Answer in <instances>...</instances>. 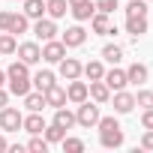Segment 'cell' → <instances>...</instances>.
<instances>
[{
    "instance_id": "obj_18",
    "label": "cell",
    "mask_w": 153,
    "mask_h": 153,
    "mask_svg": "<svg viewBox=\"0 0 153 153\" xmlns=\"http://www.w3.org/2000/svg\"><path fill=\"white\" fill-rule=\"evenodd\" d=\"M45 105H51V108H60V105H66V87H48L45 90Z\"/></svg>"
},
{
    "instance_id": "obj_23",
    "label": "cell",
    "mask_w": 153,
    "mask_h": 153,
    "mask_svg": "<svg viewBox=\"0 0 153 153\" xmlns=\"http://www.w3.org/2000/svg\"><path fill=\"white\" fill-rule=\"evenodd\" d=\"M81 72L87 75L90 81H99L102 75H105V66H102V60H87V63L81 66Z\"/></svg>"
},
{
    "instance_id": "obj_35",
    "label": "cell",
    "mask_w": 153,
    "mask_h": 153,
    "mask_svg": "<svg viewBox=\"0 0 153 153\" xmlns=\"http://www.w3.org/2000/svg\"><path fill=\"white\" fill-rule=\"evenodd\" d=\"M141 147H144V150H153V129H147V132L141 135Z\"/></svg>"
},
{
    "instance_id": "obj_40",
    "label": "cell",
    "mask_w": 153,
    "mask_h": 153,
    "mask_svg": "<svg viewBox=\"0 0 153 153\" xmlns=\"http://www.w3.org/2000/svg\"><path fill=\"white\" fill-rule=\"evenodd\" d=\"M66 3H69V6H78V3H84V0H66Z\"/></svg>"
},
{
    "instance_id": "obj_11",
    "label": "cell",
    "mask_w": 153,
    "mask_h": 153,
    "mask_svg": "<svg viewBox=\"0 0 153 153\" xmlns=\"http://www.w3.org/2000/svg\"><path fill=\"white\" fill-rule=\"evenodd\" d=\"M102 81L108 84V90H123L126 84H129V78H126V69H108L105 75H102Z\"/></svg>"
},
{
    "instance_id": "obj_27",
    "label": "cell",
    "mask_w": 153,
    "mask_h": 153,
    "mask_svg": "<svg viewBox=\"0 0 153 153\" xmlns=\"http://www.w3.org/2000/svg\"><path fill=\"white\" fill-rule=\"evenodd\" d=\"M63 138H66V129H63V126H57V123L45 126V141H48V144H60Z\"/></svg>"
},
{
    "instance_id": "obj_31",
    "label": "cell",
    "mask_w": 153,
    "mask_h": 153,
    "mask_svg": "<svg viewBox=\"0 0 153 153\" xmlns=\"http://www.w3.org/2000/svg\"><path fill=\"white\" fill-rule=\"evenodd\" d=\"M27 150H30V153H45V150H48V141L39 138V135H33V138L27 141Z\"/></svg>"
},
{
    "instance_id": "obj_4",
    "label": "cell",
    "mask_w": 153,
    "mask_h": 153,
    "mask_svg": "<svg viewBox=\"0 0 153 153\" xmlns=\"http://www.w3.org/2000/svg\"><path fill=\"white\" fill-rule=\"evenodd\" d=\"M66 48H81L84 42H87V30L81 27V24H72V27H66L63 30V39H60Z\"/></svg>"
},
{
    "instance_id": "obj_37",
    "label": "cell",
    "mask_w": 153,
    "mask_h": 153,
    "mask_svg": "<svg viewBox=\"0 0 153 153\" xmlns=\"http://www.w3.org/2000/svg\"><path fill=\"white\" fill-rule=\"evenodd\" d=\"M6 102H9V93H6V90H3V87H0V108H3V105H6Z\"/></svg>"
},
{
    "instance_id": "obj_26",
    "label": "cell",
    "mask_w": 153,
    "mask_h": 153,
    "mask_svg": "<svg viewBox=\"0 0 153 153\" xmlns=\"http://www.w3.org/2000/svg\"><path fill=\"white\" fill-rule=\"evenodd\" d=\"M24 105H27V111H42L45 108V93H27L24 96Z\"/></svg>"
},
{
    "instance_id": "obj_32",
    "label": "cell",
    "mask_w": 153,
    "mask_h": 153,
    "mask_svg": "<svg viewBox=\"0 0 153 153\" xmlns=\"http://www.w3.org/2000/svg\"><path fill=\"white\" fill-rule=\"evenodd\" d=\"M135 105H141V108H153V90H138Z\"/></svg>"
},
{
    "instance_id": "obj_24",
    "label": "cell",
    "mask_w": 153,
    "mask_h": 153,
    "mask_svg": "<svg viewBox=\"0 0 153 153\" xmlns=\"http://www.w3.org/2000/svg\"><path fill=\"white\" fill-rule=\"evenodd\" d=\"M27 27H30V18L24 15V12H12V21H9V33H27Z\"/></svg>"
},
{
    "instance_id": "obj_2",
    "label": "cell",
    "mask_w": 153,
    "mask_h": 153,
    "mask_svg": "<svg viewBox=\"0 0 153 153\" xmlns=\"http://www.w3.org/2000/svg\"><path fill=\"white\" fill-rule=\"evenodd\" d=\"M99 105L96 102H90V99H84V102H78V111H75V123L78 126H84V129H90V126H96L99 123Z\"/></svg>"
},
{
    "instance_id": "obj_36",
    "label": "cell",
    "mask_w": 153,
    "mask_h": 153,
    "mask_svg": "<svg viewBox=\"0 0 153 153\" xmlns=\"http://www.w3.org/2000/svg\"><path fill=\"white\" fill-rule=\"evenodd\" d=\"M9 21H12V12H0V30H9Z\"/></svg>"
},
{
    "instance_id": "obj_39",
    "label": "cell",
    "mask_w": 153,
    "mask_h": 153,
    "mask_svg": "<svg viewBox=\"0 0 153 153\" xmlns=\"http://www.w3.org/2000/svg\"><path fill=\"white\" fill-rule=\"evenodd\" d=\"M3 84H6V72L0 69V87H3Z\"/></svg>"
},
{
    "instance_id": "obj_14",
    "label": "cell",
    "mask_w": 153,
    "mask_h": 153,
    "mask_svg": "<svg viewBox=\"0 0 153 153\" xmlns=\"http://www.w3.org/2000/svg\"><path fill=\"white\" fill-rule=\"evenodd\" d=\"M21 129H27L30 135H42V132H45V120H42V111H30V114L21 120Z\"/></svg>"
},
{
    "instance_id": "obj_8",
    "label": "cell",
    "mask_w": 153,
    "mask_h": 153,
    "mask_svg": "<svg viewBox=\"0 0 153 153\" xmlns=\"http://www.w3.org/2000/svg\"><path fill=\"white\" fill-rule=\"evenodd\" d=\"M15 51H18V60H24L27 66H33V63H39V60H42V48H39L36 42H21Z\"/></svg>"
},
{
    "instance_id": "obj_29",
    "label": "cell",
    "mask_w": 153,
    "mask_h": 153,
    "mask_svg": "<svg viewBox=\"0 0 153 153\" xmlns=\"http://www.w3.org/2000/svg\"><path fill=\"white\" fill-rule=\"evenodd\" d=\"M129 15H147V0H129L126 3V18Z\"/></svg>"
},
{
    "instance_id": "obj_9",
    "label": "cell",
    "mask_w": 153,
    "mask_h": 153,
    "mask_svg": "<svg viewBox=\"0 0 153 153\" xmlns=\"http://www.w3.org/2000/svg\"><path fill=\"white\" fill-rule=\"evenodd\" d=\"M87 99H93L96 105H105L108 99H111V90H108V84L99 78V81H90L87 84Z\"/></svg>"
},
{
    "instance_id": "obj_15",
    "label": "cell",
    "mask_w": 153,
    "mask_h": 153,
    "mask_svg": "<svg viewBox=\"0 0 153 153\" xmlns=\"http://www.w3.org/2000/svg\"><path fill=\"white\" fill-rule=\"evenodd\" d=\"M69 12H72L75 21H90L93 12H96V3L93 0H84V3H78V6H69Z\"/></svg>"
},
{
    "instance_id": "obj_16",
    "label": "cell",
    "mask_w": 153,
    "mask_h": 153,
    "mask_svg": "<svg viewBox=\"0 0 153 153\" xmlns=\"http://www.w3.org/2000/svg\"><path fill=\"white\" fill-rule=\"evenodd\" d=\"M30 84H33L39 93H45L48 87H54V72H51V69H39L33 78H30Z\"/></svg>"
},
{
    "instance_id": "obj_22",
    "label": "cell",
    "mask_w": 153,
    "mask_h": 153,
    "mask_svg": "<svg viewBox=\"0 0 153 153\" xmlns=\"http://www.w3.org/2000/svg\"><path fill=\"white\" fill-rule=\"evenodd\" d=\"M15 48H18V39H15V33H9V30H0V54H15Z\"/></svg>"
},
{
    "instance_id": "obj_10",
    "label": "cell",
    "mask_w": 153,
    "mask_h": 153,
    "mask_svg": "<svg viewBox=\"0 0 153 153\" xmlns=\"http://www.w3.org/2000/svg\"><path fill=\"white\" fill-rule=\"evenodd\" d=\"M84 99H87V81L72 78V81H69V87H66V102L78 105V102H84Z\"/></svg>"
},
{
    "instance_id": "obj_21",
    "label": "cell",
    "mask_w": 153,
    "mask_h": 153,
    "mask_svg": "<svg viewBox=\"0 0 153 153\" xmlns=\"http://www.w3.org/2000/svg\"><path fill=\"white\" fill-rule=\"evenodd\" d=\"M54 123L57 126H63V129H72V126H78V123H75V114L69 111V108H54Z\"/></svg>"
},
{
    "instance_id": "obj_3",
    "label": "cell",
    "mask_w": 153,
    "mask_h": 153,
    "mask_svg": "<svg viewBox=\"0 0 153 153\" xmlns=\"http://www.w3.org/2000/svg\"><path fill=\"white\" fill-rule=\"evenodd\" d=\"M21 120H24V114L18 108H9V105L0 108V129H3V132H18L21 129Z\"/></svg>"
},
{
    "instance_id": "obj_17",
    "label": "cell",
    "mask_w": 153,
    "mask_h": 153,
    "mask_svg": "<svg viewBox=\"0 0 153 153\" xmlns=\"http://www.w3.org/2000/svg\"><path fill=\"white\" fill-rule=\"evenodd\" d=\"M126 33H132L135 39L147 33V15H129L126 18Z\"/></svg>"
},
{
    "instance_id": "obj_20",
    "label": "cell",
    "mask_w": 153,
    "mask_h": 153,
    "mask_svg": "<svg viewBox=\"0 0 153 153\" xmlns=\"http://www.w3.org/2000/svg\"><path fill=\"white\" fill-rule=\"evenodd\" d=\"M45 12H48V18H63L66 12H69V3L66 0H45Z\"/></svg>"
},
{
    "instance_id": "obj_25",
    "label": "cell",
    "mask_w": 153,
    "mask_h": 153,
    "mask_svg": "<svg viewBox=\"0 0 153 153\" xmlns=\"http://www.w3.org/2000/svg\"><path fill=\"white\" fill-rule=\"evenodd\" d=\"M24 15L27 18H42L45 15V0H24Z\"/></svg>"
},
{
    "instance_id": "obj_5",
    "label": "cell",
    "mask_w": 153,
    "mask_h": 153,
    "mask_svg": "<svg viewBox=\"0 0 153 153\" xmlns=\"http://www.w3.org/2000/svg\"><path fill=\"white\" fill-rule=\"evenodd\" d=\"M66 57V45L60 42V39H48L45 45H42V60H48V63H60Z\"/></svg>"
},
{
    "instance_id": "obj_1",
    "label": "cell",
    "mask_w": 153,
    "mask_h": 153,
    "mask_svg": "<svg viewBox=\"0 0 153 153\" xmlns=\"http://www.w3.org/2000/svg\"><path fill=\"white\" fill-rule=\"evenodd\" d=\"M99 144L102 147H120L123 144V129H120V123L114 120V117H99Z\"/></svg>"
},
{
    "instance_id": "obj_28",
    "label": "cell",
    "mask_w": 153,
    "mask_h": 153,
    "mask_svg": "<svg viewBox=\"0 0 153 153\" xmlns=\"http://www.w3.org/2000/svg\"><path fill=\"white\" fill-rule=\"evenodd\" d=\"M102 60H108V63L117 66V63L123 60V48H120V45H105V48H102Z\"/></svg>"
},
{
    "instance_id": "obj_38",
    "label": "cell",
    "mask_w": 153,
    "mask_h": 153,
    "mask_svg": "<svg viewBox=\"0 0 153 153\" xmlns=\"http://www.w3.org/2000/svg\"><path fill=\"white\" fill-rule=\"evenodd\" d=\"M3 150H9V141H6L3 135H0V153H3Z\"/></svg>"
},
{
    "instance_id": "obj_6",
    "label": "cell",
    "mask_w": 153,
    "mask_h": 153,
    "mask_svg": "<svg viewBox=\"0 0 153 153\" xmlns=\"http://www.w3.org/2000/svg\"><path fill=\"white\" fill-rule=\"evenodd\" d=\"M90 30L99 33V36H111V33H117V27L111 24V18H108L105 12H93V18H90Z\"/></svg>"
},
{
    "instance_id": "obj_19",
    "label": "cell",
    "mask_w": 153,
    "mask_h": 153,
    "mask_svg": "<svg viewBox=\"0 0 153 153\" xmlns=\"http://www.w3.org/2000/svg\"><path fill=\"white\" fill-rule=\"evenodd\" d=\"M147 75H150V69H147L144 63H132V66L126 69V78H129V84H144V81H147Z\"/></svg>"
},
{
    "instance_id": "obj_7",
    "label": "cell",
    "mask_w": 153,
    "mask_h": 153,
    "mask_svg": "<svg viewBox=\"0 0 153 153\" xmlns=\"http://www.w3.org/2000/svg\"><path fill=\"white\" fill-rule=\"evenodd\" d=\"M33 33H36V39H42V42H48V39H54L57 36V24H54V18H36V24H33Z\"/></svg>"
},
{
    "instance_id": "obj_13",
    "label": "cell",
    "mask_w": 153,
    "mask_h": 153,
    "mask_svg": "<svg viewBox=\"0 0 153 153\" xmlns=\"http://www.w3.org/2000/svg\"><path fill=\"white\" fill-rule=\"evenodd\" d=\"M132 108H135V96L126 93V87L123 90H114V111L117 114H129Z\"/></svg>"
},
{
    "instance_id": "obj_33",
    "label": "cell",
    "mask_w": 153,
    "mask_h": 153,
    "mask_svg": "<svg viewBox=\"0 0 153 153\" xmlns=\"http://www.w3.org/2000/svg\"><path fill=\"white\" fill-rule=\"evenodd\" d=\"M117 9V0H96V12H105V15H111Z\"/></svg>"
},
{
    "instance_id": "obj_34",
    "label": "cell",
    "mask_w": 153,
    "mask_h": 153,
    "mask_svg": "<svg viewBox=\"0 0 153 153\" xmlns=\"http://www.w3.org/2000/svg\"><path fill=\"white\" fill-rule=\"evenodd\" d=\"M141 126H144V129H153V108H144V114H141Z\"/></svg>"
},
{
    "instance_id": "obj_30",
    "label": "cell",
    "mask_w": 153,
    "mask_h": 153,
    "mask_svg": "<svg viewBox=\"0 0 153 153\" xmlns=\"http://www.w3.org/2000/svg\"><path fill=\"white\" fill-rule=\"evenodd\" d=\"M60 144H63L66 153H81V150H84V141H81V138H63Z\"/></svg>"
},
{
    "instance_id": "obj_12",
    "label": "cell",
    "mask_w": 153,
    "mask_h": 153,
    "mask_svg": "<svg viewBox=\"0 0 153 153\" xmlns=\"http://www.w3.org/2000/svg\"><path fill=\"white\" fill-rule=\"evenodd\" d=\"M57 66H60V75H63V78L72 81V78H81V66H84V63L75 60V57H63Z\"/></svg>"
}]
</instances>
